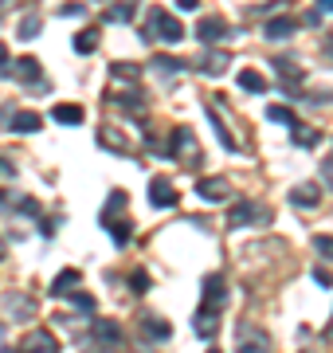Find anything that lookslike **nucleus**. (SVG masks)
Instances as JSON below:
<instances>
[{"label": "nucleus", "instance_id": "1", "mask_svg": "<svg viewBox=\"0 0 333 353\" xmlns=\"http://www.w3.org/2000/svg\"><path fill=\"white\" fill-rule=\"evenodd\" d=\"M145 39L180 43V39H184V24H180L173 12H165V8H153V12H149V24H145Z\"/></svg>", "mask_w": 333, "mask_h": 353}, {"label": "nucleus", "instance_id": "2", "mask_svg": "<svg viewBox=\"0 0 333 353\" xmlns=\"http://www.w3.org/2000/svg\"><path fill=\"white\" fill-rule=\"evenodd\" d=\"M173 153H177V161L189 165V169H200V161H204V150H200V141H196V134L189 126L173 130Z\"/></svg>", "mask_w": 333, "mask_h": 353}, {"label": "nucleus", "instance_id": "3", "mask_svg": "<svg viewBox=\"0 0 333 353\" xmlns=\"http://www.w3.org/2000/svg\"><path fill=\"white\" fill-rule=\"evenodd\" d=\"M20 353H59V341L52 330H28L20 341Z\"/></svg>", "mask_w": 333, "mask_h": 353}, {"label": "nucleus", "instance_id": "4", "mask_svg": "<svg viewBox=\"0 0 333 353\" xmlns=\"http://www.w3.org/2000/svg\"><path fill=\"white\" fill-rule=\"evenodd\" d=\"M4 318H12V322H28V318L36 314V299H28V294H4Z\"/></svg>", "mask_w": 333, "mask_h": 353}, {"label": "nucleus", "instance_id": "5", "mask_svg": "<svg viewBox=\"0 0 333 353\" xmlns=\"http://www.w3.org/2000/svg\"><path fill=\"white\" fill-rule=\"evenodd\" d=\"M224 303H228V287H224V275H208V279H204V303H200V310H212V314H216Z\"/></svg>", "mask_w": 333, "mask_h": 353}, {"label": "nucleus", "instance_id": "6", "mask_svg": "<svg viewBox=\"0 0 333 353\" xmlns=\"http://www.w3.org/2000/svg\"><path fill=\"white\" fill-rule=\"evenodd\" d=\"M149 204H153V208H173V204H177V189H173L169 176H153V181H149Z\"/></svg>", "mask_w": 333, "mask_h": 353}, {"label": "nucleus", "instance_id": "7", "mask_svg": "<svg viewBox=\"0 0 333 353\" xmlns=\"http://www.w3.org/2000/svg\"><path fill=\"white\" fill-rule=\"evenodd\" d=\"M270 338L259 326H239V353H267Z\"/></svg>", "mask_w": 333, "mask_h": 353}, {"label": "nucleus", "instance_id": "8", "mask_svg": "<svg viewBox=\"0 0 333 353\" xmlns=\"http://www.w3.org/2000/svg\"><path fill=\"white\" fill-rule=\"evenodd\" d=\"M224 36H228V20L224 16H204L196 24V39H204V43H219Z\"/></svg>", "mask_w": 333, "mask_h": 353}, {"label": "nucleus", "instance_id": "9", "mask_svg": "<svg viewBox=\"0 0 333 353\" xmlns=\"http://www.w3.org/2000/svg\"><path fill=\"white\" fill-rule=\"evenodd\" d=\"M83 118H87V110L78 102H55L52 106V122H59V126H83Z\"/></svg>", "mask_w": 333, "mask_h": 353}, {"label": "nucleus", "instance_id": "10", "mask_svg": "<svg viewBox=\"0 0 333 353\" xmlns=\"http://www.w3.org/2000/svg\"><path fill=\"white\" fill-rule=\"evenodd\" d=\"M196 192H200V196H204V201H228L231 196V185L228 181H224V176H204V181H200V185H196Z\"/></svg>", "mask_w": 333, "mask_h": 353}, {"label": "nucleus", "instance_id": "11", "mask_svg": "<svg viewBox=\"0 0 333 353\" xmlns=\"http://www.w3.org/2000/svg\"><path fill=\"white\" fill-rule=\"evenodd\" d=\"M263 216H267V208H259V204L244 201V204H235V208H231L228 224L231 228H244V224H251V220H263Z\"/></svg>", "mask_w": 333, "mask_h": 353}, {"label": "nucleus", "instance_id": "12", "mask_svg": "<svg viewBox=\"0 0 333 353\" xmlns=\"http://www.w3.org/2000/svg\"><path fill=\"white\" fill-rule=\"evenodd\" d=\"M90 334L98 341H106V345H118V341H122V326L110 322V318H94V322H90Z\"/></svg>", "mask_w": 333, "mask_h": 353}, {"label": "nucleus", "instance_id": "13", "mask_svg": "<svg viewBox=\"0 0 333 353\" xmlns=\"http://www.w3.org/2000/svg\"><path fill=\"white\" fill-rule=\"evenodd\" d=\"M193 330H196V338L212 341V338H216V330H219V318L212 314V310H196V318H193Z\"/></svg>", "mask_w": 333, "mask_h": 353}, {"label": "nucleus", "instance_id": "14", "mask_svg": "<svg viewBox=\"0 0 333 353\" xmlns=\"http://www.w3.org/2000/svg\"><path fill=\"white\" fill-rule=\"evenodd\" d=\"M16 71H8V79H20V83H39V59L24 55V59H16Z\"/></svg>", "mask_w": 333, "mask_h": 353}, {"label": "nucleus", "instance_id": "15", "mask_svg": "<svg viewBox=\"0 0 333 353\" xmlns=\"http://www.w3.org/2000/svg\"><path fill=\"white\" fill-rule=\"evenodd\" d=\"M8 122H12L16 134H36V130L43 126V118H39L36 110H16L12 118H8Z\"/></svg>", "mask_w": 333, "mask_h": 353}, {"label": "nucleus", "instance_id": "16", "mask_svg": "<svg viewBox=\"0 0 333 353\" xmlns=\"http://www.w3.org/2000/svg\"><path fill=\"white\" fill-rule=\"evenodd\" d=\"M318 201H321V189H318V185H298V189L290 192V204H294V208H314Z\"/></svg>", "mask_w": 333, "mask_h": 353}, {"label": "nucleus", "instance_id": "17", "mask_svg": "<svg viewBox=\"0 0 333 353\" xmlns=\"http://www.w3.org/2000/svg\"><path fill=\"white\" fill-rule=\"evenodd\" d=\"M200 71H204V75H224V71H228V55H224V51H204V55H200Z\"/></svg>", "mask_w": 333, "mask_h": 353}, {"label": "nucleus", "instance_id": "18", "mask_svg": "<svg viewBox=\"0 0 333 353\" xmlns=\"http://www.w3.org/2000/svg\"><path fill=\"white\" fill-rule=\"evenodd\" d=\"M294 28H298V20H290V16H275L267 24V39H290L294 36Z\"/></svg>", "mask_w": 333, "mask_h": 353}, {"label": "nucleus", "instance_id": "19", "mask_svg": "<svg viewBox=\"0 0 333 353\" xmlns=\"http://www.w3.org/2000/svg\"><path fill=\"white\" fill-rule=\"evenodd\" d=\"M126 192H110V201H106V208L103 212H98V220H103V224H114V216L118 212H126Z\"/></svg>", "mask_w": 333, "mask_h": 353}, {"label": "nucleus", "instance_id": "20", "mask_svg": "<svg viewBox=\"0 0 333 353\" xmlns=\"http://www.w3.org/2000/svg\"><path fill=\"white\" fill-rule=\"evenodd\" d=\"M78 271L71 267V271H63V275H55V283H52V294H75V283H78Z\"/></svg>", "mask_w": 333, "mask_h": 353}, {"label": "nucleus", "instance_id": "21", "mask_svg": "<svg viewBox=\"0 0 333 353\" xmlns=\"http://www.w3.org/2000/svg\"><path fill=\"white\" fill-rule=\"evenodd\" d=\"M318 141H321L318 130H310V126H302V122H294V145H302V150H314Z\"/></svg>", "mask_w": 333, "mask_h": 353}, {"label": "nucleus", "instance_id": "22", "mask_svg": "<svg viewBox=\"0 0 333 353\" xmlns=\"http://www.w3.org/2000/svg\"><path fill=\"white\" fill-rule=\"evenodd\" d=\"M94 48H98V32H94V28H87V32H78V36H75V51H78V55H90Z\"/></svg>", "mask_w": 333, "mask_h": 353}, {"label": "nucleus", "instance_id": "23", "mask_svg": "<svg viewBox=\"0 0 333 353\" xmlns=\"http://www.w3.org/2000/svg\"><path fill=\"white\" fill-rule=\"evenodd\" d=\"M110 228V240L118 243V248H126L129 236H133V228H129V220H114V224H106Z\"/></svg>", "mask_w": 333, "mask_h": 353}, {"label": "nucleus", "instance_id": "24", "mask_svg": "<svg viewBox=\"0 0 333 353\" xmlns=\"http://www.w3.org/2000/svg\"><path fill=\"white\" fill-rule=\"evenodd\" d=\"M239 87L251 90V94H263V90H267V79L259 75V71H244V75H239Z\"/></svg>", "mask_w": 333, "mask_h": 353}, {"label": "nucleus", "instance_id": "25", "mask_svg": "<svg viewBox=\"0 0 333 353\" xmlns=\"http://www.w3.org/2000/svg\"><path fill=\"white\" fill-rule=\"evenodd\" d=\"M133 16H138L133 4H114V8H106V20H114V24H129Z\"/></svg>", "mask_w": 333, "mask_h": 353}, {"label": "nucleus", "instance_id": "26", "mask_svg": "<svg viewBox=\"0 0 333 353\" xmlns=\"http://www.w3.org/2000/svg\"><path fill=\"white\" fill-rule=\"evenodd\" d=\"M145 334H149V338H161V341H165L169 334H173V326H169V322H161V318L149 314V318H145Z\"/></svg>", "mask_w": 333, "mask_h": 353}, {"label": "nucleus", "instance_id": "27", "mask_svg": "<svg viewBox=\"0 0 333 353\" xmlns=\"http://www.w3.org/2000/svg\"><path fill=\"white\" fill-rule=\"evenodd\" d=\"M267 118H270V122H282V126L294 130V110H290V106H270Z\"/></svg>", "mask_w": 333, "mask_h": 353}, {"label": "nucleus", "instance_id": "28", "mask_svg": "<svg viewBox=\"0 0 333 353\" xmlns=\"http://www.w3.org/2000/svg\"><path fill=\"white\" fill-rule=\"evenodd\" d=\"M98 141H103V145H110V150H122V153L129 150L126 134H122V138H114V134H110V130H98Z\"/></svg>", "mask_w": 333, "mask_h": 353}, {"label": "nucleus", "instance_id": "29", "mask_svg": "<svg viewBox=\"0 0 333 353\" xmlns=\"http://www.w3.org/2000/svg\"><path fill=\"white\" fill-rule=\"evenodd\" d=\"M275 71H279V79H286V83H298L302 79V71H298L290 59H282V63H275Z\"/></svg>", "mask_w": 333, "mask_h": 353}, {"label": "nucleus", "instance_id": "30", "mask_svg": "<svg viewBox=\"0 0 333 353\" xmlns=\"http://www.w3.org/2000/svg\"><path fill=\"white\" fill-rule=\"evenodd\" d=\"M36 32H39V16H28L20 24V39H36Z\"/></svg>", "mask_w": 333, "mask_h": 353}, {"label": "nucleus", "instance_id": "31", "mask_svg": "<svg viewBox=\"0 0 333 353\" xmlns=\"http://www.w3.org/2000/svg\"><path fill=\"white\" fill-rule=\"evenodd\" d=\"M153 67H161L165 75H173V71H180L184 63H180V59H169V55H157V59H153Z\"/></svg>", "mask_w": 333, "mask_h": 353}, {"label": "nucleus", "instance_id": "32", "mask_svg": "<svg viewBox=\"0 0 333 353\" xmlns=\"http://www.w3.org/2000/svg\"><path fill=\"white\" fill-rule=\"evenodd\" d=\"M314 248H318L325 259H333V236H314Z\"/></svg>", "mask_w": 333, "mask_h": 353}, {"label": "nucleus", "instance_id": "33", "mask_svg": "<svg viewBox=\"0 0 333 353\" xmlns=\"http://www.w3.org/2000/svg\"><path fill=\"white\" fill-rule=\"evenodd\" d=\"M114 79H129V83H133V79H138V67L133 63H114Z\"/></svg>", "mask_w": 333, "mask_h": 353}, {"label": "nucleus", "instance_id": "34", "mask_svg": "<svg viewBox=\"0 0 333 353\" xmlns=\"http://www.w3.org/2000/svg\"><path fill=\"white\" fill-rule=\"evenodd\" d=\"M129 283H133V290H138V294H145V290H149V275H145V271H133V275H129Z\"/></svg>", "mask_w": 333, "mask_h": 353}, {"label": "nucleus", "instance_id": "35", "mask_svg": "<svg viewBox=\"0 0 333 353\" xmlns=\"http://www.w3.org/2000/svg\"><path fill=\"white\" fill-rule=\"evenodd\" d=\"M71 299H75V306H78V310H87V314H94V299H90V294H78V290H75Z\"/></svg>", "mask_w": 333, "mask_h": 353}, {"label": "nucleus", "instance_id": "36", "mask_svg": "<svg viewBox=\"0 0 333 353\" xmlns=\"http://www.w3.org/2000/svg\"><path fill=\"white\" fill-rule=\"evenodd\" d=\"M16 208H20L24 216H36V212H39V201H32V196H24V201H16Z\"/></svg>", "mask_w": 333, "mask_h": 353}, {"label": "nucleus", "instance_id": "37", "mask_svg": "<svg viewBox=\"0 0 333 353\" xmlns=\"http://www.w3.org/2000/svg\"><path fill=\"white\" fill-rule=\"evenodd\" d=\"M314 279H318L321 287H333V275L325 271V267H314Z\"/></svg>", "mask_w": 333, "mask_h": 353}, {"label": "nucleus", "instance_id": "38", "mask_svg": "<svg viewBox=\"0 0 333 353\" xmlns=\"http://www.w3.org/2000/svg\"><path fill=\"white\" fill-rule=\"evenodd\" d=\"M177 8H180V12H196V8H200V0H177Z\"/></svg>", "mask_w": 333, "mask_h": 353}, {"label": "nucleus", "instance_id": "39", "mask_svg": "<svg viewBox=\"0 0 333 353\" xmlns=\"http://www.w3.org/2000/svg\"><path fill=\"white\" fill-rule=\"evenodd\" d=\"M55 224H59V220H43V224H39V232H43V236H55Z\"/></svg>", "mask_w": 333, "mask_h": 353}, {"label": "nucleus", "instance_id": "40", "mask_svg": "<svg viewBox=\"0 0 333 353\" xmlns=\"http://www.w3.org/2000/svg\"><path fill=\"white\" fill-rule=\"evenodd\" d=\"M83 353H106V350H103V345H87Z\"/></svg>", "mask_w": 333, "mask_h": 353}, {"label": "nucleus", "instance_id": "41", "mask_svg": "<svg viewBox=\"0 0 333 353\" xmlns=\"http://www.w3.org/2000/svg\"><path fill=\"white\" fill-rule=\"evenodd\" d=\"M321 12H333V0H321Z\"/></svg>", "mask_w": 333, "mask_h": 353}, {"label": "nucleus", "instance_id": "42", "mask_svg": "<svg viewBox=\"0 0 333 353\" xmlns=\"http://www.w3.org/2000/svg\"><path fill=\"white\" fill-rule=\"evenodd\" d=\"M4 59H8V48H4V43H0V63H4Z\"/></svg>", "mask_w": 333, "mask_h": 353}, {"label": "nucleus", "instance_id": "43", "mask_svg": "<svg viewBox=\"0 0 333 353\" xmlns=\"http://www.w3.org/2000/svg\"><path fill=\"white\" fill-rule=\"evenodd\" d=\"M325 48H330V55H333V32H330V39H325Z\"/></svg>", "mask_w": 333, "mask_h": 353}, {"label": "nucleus", "instance_id": "44", "mask_svg": "<svg viewBox=\"0 0 333 353\" xmlns=\"http://www.w3.org/2000/svg\"><path fill=\"white\" fill-rule=\"evenodd\" d=\"M4 252H8V243H4V240H0V259H4Z\"/></svg>", "mask_w": 333, "mask_h": 353}, {"label": "nucleus", "instance_id": "45", "mask_svg": "<svg viewBox=\"0 0 333 353\" xmlns=\"http://www.w3.org/2000/svg\"><path fill=\"white\" fill-rule=\"evenodd\" d=\"M0 169H4V173H12V165H8V161H0Z\"/></svg>", "mask_w": 333, "mask_h": 353}, {"label": "nucleus", "instance_id": "46", "mask_svg": "<svg viewBox=\"0 0 333 353\" xmlns=\"http://www.w3.org/2000/svg\"><path fill=\"white\" fill-rule=\"evenodd\" d=\"M0 353H16V350H0Z\"/></svg>", "mask_w": 333, "mask_h": 353}, {"label": "nucleus", "instance_id": "47", "mask_svg": "<svg viewBox=\"0 0 333 353\" xmlns=\"http://www.w3.org/2000/svg\"><path fill=\"white\" fill-rule=\"evenodd\" d=\"M0 338H4V326H0Z\"/></svg>", "mask_w": 333, "mask_h": 353}, {"label": "nucleus", "instance_id": "48", "mask_svg": "<svg viewBox=\"0 0 333 353\" xmlns=\"http://www.w3.org/2000/svg\"><path fill=\"white\" fill-rule=\"evenodd\" d=\"M208 353H219V350H208Z\"/></svg>", "mask_w": 333, "mask_h": 353}, {"label": "nucleus", "instance_id": "49", "mask_svg": "<svg viewBox=\"0 0 333 353\" xmlns=\"http://www.w3.org/2000/svg\"><path fill=\"white\" fill-rule=\"evenodd\" d=\"M0 201H4V192H0Z\"/></svg>", "mask_w": 333, "mask_h": 353}]
</instances>
